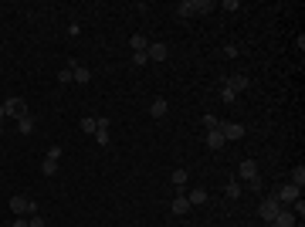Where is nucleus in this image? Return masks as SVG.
<instances>
[{
  "mask_svg": "<svg viewBox=\"0 0 305 227\" xmlns=\"http://www.w3.org/2000/svg\"><path fill=\"white\" fill-rule=\"evenodd\" d=\"M176 10H180V17H193V14H207V10H214V3H210V0H183Z\"/></svg>",
  "mask_w": 305,
  "mask_h": 227,
  "instance_id": "f257e3e1",
  "label": "nucleus"
},
{
  "mask_svg": "<svg viewBox=\"0 0 305 227\" xmlns=\"http://www.w3.org/2000/svg\"><path fill=\"white\" fill-rule=\"evenodd\" d=\"M10 210H14L17 217H24V214H31V217H34V214H38V204H34V200H27L24 193H17V197H10Z\"/></svg>",
  "mask_w": 305,
  "mask_h": 227,
  "instance_id": "f03ea898",
  "label": "nucleus"
},
{
  "mask_svg": "<svg viewBox=\"0 0 305 227\" xmlns=\"http://www.w3.org/2000/svg\"><path fill=\"white\" fill-rule=\"evenodd\" d=\"M278 210H282V204H278V197H275V193H271V197H265V200H261V207H258V214H261L268 224L275 221V214H278Z\"/></svg>",
  "mask_w": 305,
  "mask_h": 227,
  "instance_id": "7ed1b4c3",
  "label": "nucleus"
},
{
  "mask_svg": "<svg viewBox=\"0 0 305 227\" xmlns=\"http://www.w3.org/2000/svg\"><path fill=\"white\" fill-rule=\"evenodd\" d=\"M7 115H14V119L27 115V105H24V98H7V102H3V119H7Z\"/></svg>",
  "mask_w": 305,
  "mask_h": 227,
  "instance_id": "20e7f679",
  "label": "nucleus"
},
{
  "mask_svg": "<svg viewBox=\"0 0 305 227\" xmlns=\"http://www.w3.org/2000/svg\"><path fill=\"white\" fill-rule=\"evenodd\" d=\"M275 197H278V204H295V200L302 197V190H299V187H292V183H285Z\"/></svg>",
  "mask_w": 305,
  "mask_h": 227,
  "instance_id": "39448f33",
  "label": "nucleus"
},
{
  "mask_svg": "<svg viewBox=\"0 0 305 227\" xmlns=\"http://www.w3.org/2000/svg\"><path fill=\"white\" fill-rule=\"evenodd\" d=\"M248 85H251V78H248V75H230V78H224V88H230L234 95H237V92H244Z\"/></svg>",
  "mask_w": 305,
  "mask_h": 227,
  "instance_id": "423d86ee",
  "label": "nucleus"
},
{
  "mask_svg": "<svg viewBox=\"0 0 305 227\" xmlns=\"http://www.w3.org/2000/svg\"><path fill=\"white\" fill-rule=\"evenodd\" d=\"M221 136H224V139H241V136H244V126H237V122H221Z\"/></svg>",
  "mask_w": 305,
  "mask_h": 227,
  "instance_id": "0eeeda50",
  "label": "nucleus"
},
{
  "mask_svg": "<svg viewBox=\"0 0 305 227\" xmlns=\"http://www.w3.org/2000/svg\"><path fill=\"white\" fill-rule=\"evenodd\" d=\"M166 55H170V48H166V44H159V41L146 48V58H150V61H163Z\"/></svg>",
  "mask_w": 305,
  "mask_h": 227,
  "instance_id": "6e6552de",
  "label": "nucleus"
},
{
  "mask_svg": "<svg viewBox=\"0 0 305 227\" xmlns=\"http://www.w3.org/2000/svg\"><path fill=\"white\" fill-rule=\"evenodd\" d=\"M173 214H176V217H187V214H190V200H187L183 193L173 197Z\"/></svg>",
  "mask_w": 305,
  "mask_h": 227,
  "instance_id": "1a4fd4ad",
  "label": "nucleus"
},
{
  "mask_svg": "<svg viewBox=\"0 0 305 227\" xmlns=\"http://www.w3.org/2000/svg\"><path fill=\"white\" fill-rule=\"evenodd\" d=\"M292 224H295V214L292 210H278L275 221H271V227H292Z\"/></svg>",
  "mask_w": 305,
  "mask_h": 227,
  "instance_id": "9d476101",
  "label": "nucleus"
},
{
  "mask_svg": "<svg viewBox=\"0 0 305 227\" xmlns=\"http://www.w3.org/2000/svg\"><path fill=\"white\" fill-rule=\"evenodd\" d=\"M237 176H241V180H254V176H258V163H254V159H244Z\"/></svg>",
  "mask_w": 305,
  "mask_h": 227,
  "instance_id": "9b49d317",
  "label": "nucleus"
},
{
  "mask_svg": "<svg viewBox=\"0 0 305 227\" xmlns=\"http://www.w3.org/2000/svg\"><path fill=\"white\" fill-rule=\"evenodd\" d=\"M166 112H170V102H166V98H156V102L150 105V115H152V119H163Z\"/></svg>",
  "mask_w": 305,
  "mask_h": 227,
  "instance_id": "f8f14e48",
  "label": "nucleus"
},
{
  "mask_svg": "<svg viewBox=\"0 0 305 227\" xmlns=\"http://www.w3.org/2000/svg\"><path fill=\"white\" fill-rule=\"evenodd\" d=\"M72 78H75L78 85H88V81H92V72H88V68H81V65H72Z\"/></svg>",
  "mask_w": 305,
  "mask_h": 227,
  "instance_id": "ddd939ff",
  "label": "nucleus"
},
{
  "mask_svg": "<svg viewBox=\"0 0 305 227\" xmlns=\"http://www.w3.org/2000/svg\"><path fill=\"white\" fill-rule=\"evenodd\" d=\"M129 44H133V55H139V51H146V48H150V38H146V34H133V38H129Z\"/></svg>",
  "mask_w": 305,
  "mask_h": 227,
  "instance_id": "4468645a",
  "label": "nucleus"
},
{
  "mask_svg": "<svg viewBox=\"0 0 305 227\" xmlns=\"http://www.w3.org/2000/svg\"><path fill=\"white\" fill-rule=\"evenodd\" d=\"M224 143H228V139L221 136V129H210V132H207V146H210V150H224Z\"/></svg>",
  "mask_w": 305,
  "mask_h": 227,
  "instance_id": "2eb2a0df",
  "label": "nucleus"
},
{
  "mask_svg": "<svg viewBox=\"0 0 305 227\" xmlns=\"http://www.w3.org/2000/svg\"><path fill=\"white\" fill-rule=\"evenodd\" d=\"M187 200H190V207H200V204H207V190H204V187H197V190H190V197H187Z\"/></svg>",
  "mask_w": 305,
  "mask_h": 227,
  "instance_id": "dca6fc26",
  "label": "nucleus"
},
{
  "mask_svg": "<svg viewBox=\"0 0 305 227\" xmlns=\"http://www.w3.org/2000/svg\"><path fill=\"white\" fill-rule=\"evenodd\" d=\"M302 183H305V166H295V170H292V187L302 190Z\"/></svg>",
  "mask_w": 305,
  "mask_h": 227,
  "instance_id": "f3484780",
  "label": "nucleus"
},
{
  "mask_svg": "<svg viewBox=\"0 0 305 227\" xmlns=\"http://www.w3.org/2000/svg\"><path fill=\"white\" fill-rule=\"evenodd\" d=\"M17 129H20V132H34V119H31V115H20V119H17Z\"/></svg>",
  "mask_w": 305,
  "mask_h": 227,
  "instance_id": "a211bd4d",
  "label": "nucleus"
},
{
  "mask_svg": "<svg viewBox=\"0 0 305 227\" xmlns=\"http://www.w3.org/2000/svg\"><path fill=\"white\" fill-rule=\"evenodd\" d=\"M98 129V115H88V119H81V132H95Z\"/></svg>",
  "mask_w": 305,
  "mask_h": 227,
  "instance_id": "6ab92c4d",
  "label": "nucleus"
},
{
  "mask_svg": "<svg viewBox=\"0 0 305 227\" xmlns=\"http://www.w3.org/2000/svg\"><path fill=\"white\" fill-rule=\"evenodd\" d=\"M41 173H44V176H55V173H58V159H51V156H48V159H44V166H41Z\"/></svg>",
  "mask_w": 305,
  "mask_h": 227,
  "instance_id": "aec40b11",
  "label": "nucleus"
},
{
  "mask_svg": "<svg viewBox=\"0 0 305 227\" xmlns=\"http://www.w3.org/2000/svg\"><path fill=\"white\" fill-rule=\"evenodd\" d=\"M72 65H75V61H68V65H65V68L58 72V81H61V85H68V81H75V78H72Z\"/></svg>",
  "mask_w": 305,
  "mask_h": 227,
  "instance_id": "412c9836",
  "label": "nucleus"
},
{
  "mask_svg": "<svg viewBox=\"0 0 305 227\" xmlns=\"http://www.w3.org/2000/svg\"><path fill=\"white\" fill-rule=\"evenodd\" d=\"M224 193H228L230 200H237V197H241V183H237V180H230L228 187H224Z\"/></svg>",
  "mask_w": 305,
  "mask_h": 227,
  "instance_id": "4be33fe9",
  "label": "nucleus"
},
{
  "mask_svg": "<svg viewBox=\"0 0 305 227\" xmlns=\"http://www.w3.org/2000/svg\"><path fill=\"white\" fill-rule=\"evenodd\" d=\"M248 190H251V193H261V190H265V180H261V176L248 180Z\"/></svg>",
  "mask_w": 305,
  "mask_h": 227,
  "instance_id": "5701e85b",
  "label": "nucleus"
},
{
  "mask_svg": "<svg viewBox=\"0 0 305 227\" xmlns=\"http://www.w3.org/2000/svg\"><path fill=\"white\" fill-rule=\"evenodd\" d=\"M204 126H207V132H210V129H221V119H217V115H204Z\"/></svg>",
  "mask_w": 305,
  "mask_h": 227,
  "instance_id": "b1692460",
  "label": "nucleus"
},
{
  "mask_svg": "<svg viewBox=\"0 0 305 227\" xmlns=\"http://www.w3.org/2000/svg\"><path fill=\"white\" fill-rule=\"evenodd\" d=\"M173 183L183 187V183H187V170H173Z\"/></svg>",
  "mask_w": 305,
  "mask_h": 227,
  "instance_id": "393cba45",
  "label": "nucleus"
},
{
  "mask_svg": "<svg viewBox=\"0 0 305 227\" xmlns=\"http://www.w3.org/2000/svg\"><path fill=\"white\" fill-rule=\"evenodd\" d=\"M133 65H150V58H146V51H139V55H133Z\"/></svg>",
  "mask_w": 305,
  "mask_h": 227,
  "instance_id": "a878e982",
  "label": "nucleus"
},
{
  "mask_svg": "<svg viewBox=\"0 0 305 227\" xmlns=\"http://www.w3.org/2000/svg\"><path fill=\"white\" fill-rule=\"evenodd\" d=\"M221 98H224V102H228V105H230V102H234V98H237V95H234V92H230V88H221Z\"/></svg>",
  "mask_w": 305,
  "mask_h": 227,
  "instance_id": "bb28decb",
  "label": "nucleus"
},
{
  "mask_svg": "<svg viewBox=\"0 0 305 227\" xmlns=\"http://www.w3.org/2000/svg\"><path fill=\"white\" fill-rule=\"evenodd\" d=\"M27 227H48V224H44V217H38V214H34V217L27 221Z\"/></svg>",
  "mask_w": 305,
  "mask_h": 227,
  "instance_id": "cd10ccee",
  "label": "nucleus"
},
{
  "mask_svg": "<svg viewBox=\"0 0 305 227\" xmlns=\"http://www.w3.org/2000/svg\"><path fill=\"white\" fill-rule=\"evenodd\" d=\"M292 207H295V214H299V217H302V214H305V200H302V197H299V200H295Z\"/></svg>",
  "mask_w": 305,
  "mask_h": 227,
  "instance_id": "c85d7f7f",
  "label": "nucleus"
},
{
  "mask_svg": "<svg viewBox=\"0 0 305 227\" xmlns=\"http://www.w3.org/2000/svg\"><path fill=\"white\" fill-rule=\"evenodd\" d=\"M10 227H27V221H24V217H17V221H14Z\"/></svg>",
  "mask_w": 305,
  "mask_h": 227,
  "instance_id": "c756f323",
  "label": "nucleus"
},
{
  "mask_svg": "<svg viewBox=\"0 0 305 227\" xmlns=\"http://www.w3.org/2000/svg\"><path fill=\"white\" fill-rule=\"evenodd\" d=\"M0 136H3V122H0Z\"/></svg>",
  "mask_w": 305,
  "mask_h": 227,
  "instance_id": "7c9ffc66",
  "label": "nucleus"
},
{
  "mask_svg": "<svg viewBox=\"0 0 305 227\" xmlns=\"http://www.w3.org/2000/svg\"><path fill=\"white\" fill-rule=\"evenodd\" d=\"M0 119H3V105H0Z\"/></svg>",
  "mask_w": 305,
  "mask_h": 227,
  "instance_id": "2f4dec72",
  "label": "nucleus"
},
{
  "mask_svg": "<svg viewBox=\"0 0 305 227\" xmlns=\"http://www.w3.org/2000/svg\"><path fill=\"white\" fill-rule=\"evenodd\" d=\"M292 227H295V224H292Z\"/></svg>",
  "mask_w": 305,
  "mask_h": 227,
  "instance_id": "473e14b6",
  "label": "nucleus"
}]
</instances>
